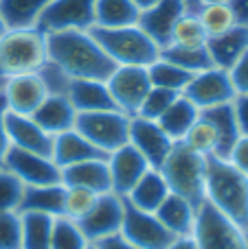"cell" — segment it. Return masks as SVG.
<instances>
[{
	"mask_svg": "<svg viewBox=\"0 0 248 249\" xmlns=\"http://www.w3.org/2000/svg\"><path fill=\"white\" fill-rule=\"evenodd\" d=\"M48 59L57 64L70 79L108 81L114 72V61L97 44L90 31H55L46 35Z\"/></svg>",
	"mask_w": 248,
	"mask_h": 249,
	"instance_id": "cell-1",
	"label": "cell"
},
{
	"mask_svg": "<svg viewBox=\"0 0 248 249\" xmlns=\"http://www.w3.org/2000/svg\"><path fill=\"white\" fill-rule=\"evenodd\" d=\"M205 197L209 206L233 221L237 228H248V177L228 160L215 155L207 158Z\"/></svg>",
	"mask_w": 248,
	"mask_h": 249,
	"instance_id": "cell-2",
	"label": "cell"
},
{
	"mask_svg": "<svg viewBox=\"0 0 248 249\" xmlns=\"http://www.w3.org/2000/svg\"><path fill=\"white\" fill-rule=\"evenodd\" d=\"M48 61L46 33L33 29H7L0 37V77L38 72Z\"/></svg>",
	"mask_w": 248,
	"mask_h": 249,
	"instance_id": "cell-3",
	"label": "cell"
},
{
	"mask_svg": "<svg viewBox=\"0 0 248 249\" xmlns=\"http://www.w3.org/2000/svg\"><path fill=\"white\" fill-rule=\"evenodd\" d=\"M88 31L97 39V44L103 48L105 55L114 61V66H143V68H147L161 55V48L147 37V33L139 24L117 26V29L92 26Z\"/></svg>",
	"mask_w": 248,
	"mask_h": 249,
	"instance_id": "cell-4",
	"label": "cell"
},
{
	"mask_svg": "<svg viewBox=\"0 0 248 249\" xmlns=\"http://www.w3.org/2000/svg\"><path fill=\"white\" fill-rule=\"evenodd\" d=\"M158 171L163 173L171 193L189 199L196 208L207 201L205 179H207V158L196 151L187 149L183 142H176L167 160Z\"/></svg>",
	"mask_w": 248,
	"mask_h": 249,
	"instance_id": "cell-5",
	"label": "cell"
},
{
	"mask_svg": "<svg viewBox=\"0 0 248 249\" xmlns=\"http://www.w3.org/2000/svg\"><path fill=\"white\" fill-rule=\"evenodd\" d=\"M130 118L119 109H105V112H83L77 114L75 129L86 140H90L105 155L114 149L127 144L130 136Z\"/></svg>",
	"mask_w": 248,
	"mask_h": 249,
	"instance_id": "cell-6",
	"label": "cell"
},
{
	"mask_svg": "<svg viewBox=\"0 0 248 249\" xmlns=\"http://www.w3.org/2000/svg\"><path fill=\"white\" fill-rule=\"evenodd\" d=\"M193 236L200 249H248L244 230L220 214L207 201L198 210Z\"/></svg>",
	"mask_w": 248,
	"mask_h": 249,
	"instance_id": "cell-7",
	"label": "cell"
},
{
	"mask_svg": "<svg viewBox=\"0 0 248 249\" xmlns=\"http://www.w3.org/2000/svg\"><path fill=\"white\" fill-rule=\"evenodd\" d=\"M105 86L114 101V107L127 116H136L143 99L152 90L147 68L143 66H117Z\"/></svg>",
	"mask_w": 248,
	"mask_h": 249,
	"instance_id": "cell-8",
	"label": "cell"
},
{
	"mask_svg": "<svg viewBox=\"0 0 248 249\" xmlns=\"http://www.w3.org/2000/svg\"><path fill=\"white\" fill-rule=\"evenodd\" d=\"M119 234L139 249H167V245L174 241V234L158 221V216L154 212L141 210V208L132 206L127 199L123 225Z\"/></svg>",
	"mask_w": 248,
	"mask_h": 249,
	"instance_id": "cell-9",
	"label": "cell"
},
{
	"mask_svg": "<svg viewBox=\"0 0 248 249\" xmlns=\"http://www.w3.org/2000/svg\"><path fill=\"white\" fill-rule=\"evenodd\" d=\"M0 166L11 171L24 186L62 184V168L48 155H40V153H33V151L9 146Z\"/></svg>",
	"mask_w": 248,
	"mask_h": 249,
	"instance_id": "cell-10",
	"label": "cell"
},
{
	"mask_svg": "<svg viewBox=\"0 0 248 249\" xmlns=\"http://www.w3.org/2000/svg\"><path fill=\"white\" fill-rule=\"evenodd\" d=\"M123 214H125V199L117 193H103L97 197L88 214H83L77 223L88 241L99 243L121 232Z\"/></svg>",
	"mask_w": 248,
	"mask_h": 249,
	"instance_id": "cell-11",
	"label": "cell"
},
{
	"mask_svg": "<svg viewBox=\"0 0 248 249\" xmlns=\"http://www.w3.org/2000/svg\"><path fill=\"white\" fill-rule=\"evenodd\" d=\"M185 99H189L198 109H209L215 105L233 103L237 96L235 86L231 81V72L222 68H207L202 72L193 74L189 86L183 92Z\"/></svg>",
	"mask_w": 248,
	"mask_h": 249,
	"instance_id": "cell-12",
	"label": "cell"
},
{
	"mask_svg": "<svg viewBox=\"0 0 248 249\" xmlns=\"http://www.w3.org/2000/svg\"><path fill=\"white\" fill-rule=\"evenodd\" d=\"M95 26V0H53L42 13L38 29L42 33L55 31H88Z\"/></svg>",
	"mask_w": 248,
	"mask_h": 249,
	"instance_id": "cell-13",
	"label": "cell"
},
{
	"mask_svg": "<svg viewBox=\"0 0 248 249\" xmlns=\"http://www.w3.org/2000/svg\"><path fill=\"white\" fill-rule=\"evenodd\" d=\"M127 142L147 160V164L152 168H161V164L167 160L169 151L176 144L163 131L161 124L156 121H147V118H141V116L130 118V136H127Z\"/></svg>",
	"mask_w": 248,
	"mask_h": 249,
	"instance_id": "cell-14",
	"label": "cell"
},
{
	"mask_svg": "<svg viewBox=\"0 0 248 249\" xmlns=\"http://www.w3.org/2000/svg\"><path fill=\"white\" fill-rule=\"evenodd\" d=\"M2 96L9 112L20 114V116H33V112L42 105L48 92L44 88L42 79L38 77V72H31L4 79Z\"/></svg>",
	"mask_w": 248,
	"mask_h": 249,
	"instance_id": "cell-15",
	"label": "cell"
},
{
	"mask_svg": "<svg viewBox=\"0 0 248 249\" xmlns=\"http://www.w3.org/2000/svg\"><path fill=\"white\" fill-rule=\"evenodd\" d=\"M108 168H110V177H112V193L125 197L134 188L136 181L143 177V173L152 166L127 142V144L114 149L112 153H108Z\"/></svg>",
	"mask_w": 248,
	"mask_h": 249,
	"instance_id": "cell-16",
	"label": "cell"
},
{
	"mask_svg": "<svg viewBox=\"0 0 248 249\" xmlns=\"http://www.w3.org/2000/svg\"><path fill=\"white\" fill-rule=\"evenodd\" d=\"M4 127H7L9 146L33 151V153L48 155V158H51L55 136H51L48 131H44V129L40 127L31 116H20V114H13V112L7 109Z\"/></svg>",
	"mask_w": 248,
	"mask_h": 249,
	"instance_id": "cell-17",
	"label": "cell"
},
{
	"mask_svg": "<svg viewBox=\"0 0 248 249\" xmlns=\"http://www.w3.org/2000/svg\"><path fill=\"white\" fill-rule=\"evenodd\" d=\"M185 13L183 0H158L149 9L141 11L139 26L147 33V37L156 44L158 48H165L169 44V35L174 29L176 20Z\"/></svg>",
	"mask_w": 248,
	"mask_h": 249,
	"instance_id": "cell-18",
	"label": "cell"
},
{
	"mask_svg": "<svg viewBox=\"0 0 248 249\" xmlns=\"http://www.w3.org/2000/svg\"><path fill=\"white\" fill-rule=\"evenodd\" d=\"M62 184L79 186V188L92 190L95 195L112 193V177H110L108 158L86 160V162L62 168Z\"/></svg>",
	"mask_w": 248,
	"mask_h": 249,
	"instance_id": "cell-19",
	"label": "cell"
},
{
	"mask_svg": "<svg viewBox=\"0 0 248 249\" xmlns=\"http://www.w3.org/2000/svg\"><path fill=\"white\" fill-rule=\"evenodd\" d=\"M97 158H108V155L97 149L90 140H86L75 127L64 133H57L55 140H53L51 160L60 168L73 166V164L86 162V160H97Z\"/></svg>",
	"mask_w": 248,
	"mask_h": 249,
	"instance_id": "cell-20",
	"label": "cell"
},
{
	"mask_svg": "<svg viewBox=\"0 0 248 249\" xmlns=\"http://www.w3.org/2000/svg\"><path fill=\"white\" fill-rule=\"evenodd\" d=\"M66 96L77 114L117 109L105 81H97V79H70Z\"/></svg>",
	"mask_w": 248,
	"mask_h": 249,
	"instance_id": "cell-21",
	"label": "cell"
},
{
	"mask_svg": "<svg viewBox=\"0 0 248 249\" xmlns=\"http://www.w3.org/2000/svg\"><path fill=\"white\" fill-rule=\"evenodd\" d=\"M207 51H209V57L215 68L231 70L248 51V29L235 24L227 33L209 37L207 39Z\"/></svg>",
	"mask_w": 248,
	"mask_h": 249,
	"instance_id": "cell-22",
	"label": "cell"
},
{
	"mask_svg": "<svg viewBox=\"0 0 248 249\" xmlns=\"http://www.w3.org/2000/svg\"><path fill=\"white\" fill-rule=\"evenodd\" d=\"M198 210L200 208H196L189 199L180 197L176 193H169L154 214L174 236H187V234H193V230H196Z\"/></svg>",
	"mask_w": 248,
	"mask_h": 249,
	"instance_id": "cell-23",
	"label": "cell"
},
{
	"mask_svg": "<svg viewBox=\"0 0 248 249\" xmlns=\"http://www.w3.org/2000/svg\"><path fill=\"white\" fill-rule=\"evenodd\" d=\"M31 118H33L44 131H48L51 136H57V133H64L75 127L77 112H75V107L70 105L66 94H48L46 99L42 101V105L33 112Z\"/></svg>",
	"mask_w": 248,
	"mask_h": 249,
	"instance_id": "cell-24",
	"label": "cell"
},
{
	"mask_svg": "<svg viewBox=\"0 0 248 249\" xmlns=\"http://www.w3.org/2000/svg\"><path fill=\"white\" fill-rule=\"evenodd\" d=\"M169 186H167L165 177L158 168H147L143 173L139 181L134 184V188L125 195V199L132 206L141 208L145 212H156L158 206L165 201V197L169 195Z\"/></svg>",
	"mask_w": 248,
	"mask_h": 249,
	"instance_id": "cell-25",
	"label": "cell"
},
{
	"mask_svg": "<svg viewBox=\"0 0 248 249\" xmlns=\"http://www.w3.org/2000/svg\"><path fill=\"white\" fill-rule=\"evenodd\" d=\"M202 114L213 123L215 133H218V151H215V158L227 160L228 153L233 151V146H235V142L242 138L233 103H224V105H215V107H209V109H202Z\"/></svg>",
	"mask_w": 248,
	"mask_h": 249,
	"instance_id": "cell-26",
	"label": "cell"
},
{
	"mask_svg": "<svg viewBox=\"0 0 248 249\" xmlns=\"http://www.w3.org/2000/svg\"><path fill=\"white\" fill-rule=\"evenodd\" d=\"M53 0H0V16L7 29H33Z\"/></svg>",
	"mask_w": 248,
	"mask_h": 249,
	"instance_id": "cell-27",
	"label": "cell"
},
{
	"mask_svg": "<svg viewBox=\"0 0 248 249\" xmlns=\"http://www.w3.org/2000/svg\"><path fill=\"white\" fill-rule=\"evenodd\" d=\"M64 184L53 186H24V197L18 212H42V214L62 216Z\"/></svg>",
	"mask_w": 248,
	"mask_h": 249,
	"instance_id": "cell-28",
	"label": "cell"
},
{
	"mask_svg": "<svg viewBox=\"0 0 248 249\" xmlns=\"http://www.w3.org/2000/svg\"><path fill=\"white\" fill-rule=\"evenodd\" d=\"M139 16L141 11L132 0H95V26H132L139 24Z\"/></svg>",
	"mask_w": 248,
	"mask_h": 249,
	"instance_id": "cell-29",
	"label": "cell"
},
{
	"mask_svg": "<svg viewBox=\"0 0 248 249\" xmlns=\"http://www.w3.org/2000/svg\"><path fill=\"white\" fill-rule=\"evenodd\" d=\"M198 114H200V109H198L189 99H185V96L180 94L156 123L161 124V129L171 138V140L180 142L185 138V133L189 131V127L193 124V121L198 118Z\"/></svg>",
	"mask_w": 248,
	"mask_h": 249,
	"instance_id": "cell-30",
	"label": "cell"
},
{
	"mask_svg": "<svg viewBox=\"0 0 248 249\" xmlns=\"http://www.w3.org/2000/svg\"><path fill=\"white\" fill-rule=\"evenodd\" d=\"M22 249H51V234L55 216L42 212H20Z\"/></svg>",
	"mask_w": 248,
	"mask_h": 249,
	"instance_id": "cell-31",
	"label": "cell"
},
{
	"mask_svg": "<svg viewBox=\"0 0 248 249\" xmlns=\"http://www.w3.org/2000/svg\"><path fill=\"white\" fill-rule=\"evenodd\" d=\"M161 57L180 66L183 70H187L191 74H198L207 68H213L207 44L205 46H174V44H167L165 48H161Z\"/></svg>",
	"mask_w": 248,
	"mask_h": 249,
	"instance_id": "cell-32",
	"label": "cell"
},
{
	"mask_svg": "<svg viewBox=\"0 0 248 249\" xmlns=\"http://www.w3.org/2000/svg\"><path fill=\"white\" fill-rule=\"evenodd\" d=\"M147 74H149V81H152L154 88L171 90V92H178V94H183L185 88L189 86V81H191V77H193L191 72L183 70L180 66L171 64V61L163 59L161 55H158L156 61H152V64L147 66Z\"/></svg>",
	"mask_w": 248,
	"mask_h": 249,
	"instance_id": "cell-33",
	"label": "cell"
},
{
	"mask_svg": "<svg viewBox=\"0 0 248 249\" xmlns=\"http://www.w3.org/2000/svg\"><path fill=\"white\" fill-rule=\"evenodd\" d=\"M185 146L196 153L205 155V158H211L218 151V133H215V127L205 114H198V118L193 121V124L189 127V131L185 133L183 140Z\"/></svg>",
	"mask_w": 248,
	"mask_h": 249,
	"instance_id": "cell-34",
	"label": "cell"
},
{
	"mask_svg": "<svg viewBox=\"0 0 248 249\" xmlns=\"http://www.w3.org/2000/svg\"><path fill=\"white\" fill-rule=\"evenodd\" d=\"M86 234L82 232L77 221L68 216H55L51 234V249H86L88 245Z\"/></svg>",
	"mask_w": 248,
	"mask_h": 249,
	"instance_id": "cell-35",
	"label": "cell"
},
{
	"mask_svg": "<svg viewBox=\"0 0 248 249\" xmlns=\"http://www.w3.org/2000/svg\"><path fill=\"white\" fill-rule=\"evenodd\" d=\"M198 20H200L207 37H215V35H220V33H227L228 29H233V26L237 24L228 2L205 4L202 11L198 13Z\"/></svg>",
	"mask_w": 248,
	"mask_h": 249,
	"instance_id": "cell-36",
	"label": "cell"
},
{
	"mask_svg": "<svg viewBox=\"0 0 248 249\" xmlns=\"http://www.w3.org/2000/svg\"><path fill=\"white\" fill-rule=\"evenodd\" d=\"M207 39L209 37H207L198 16H187V13H183L176 20L169 35V44L174 46H205Z\"/></svg>",
	"mask_w": 248,
	"mask_h": 249,
	"instance_id": "cell-37",
	"label": "cell"
},
{
	"mask_svg": "<svg viewBox=\"0 0 248 249\" xmlns=\"http://www.w3.org/2000/svg\"><path fill=\"white\" fill-rule=\"evenodd\" d=\"M97 197L92 190L79 188V186H64V201H62V216H68L73 221H79L83 214H88L95 206Z\"/></svg>",
	"mask_w": 248,
	"mask_h": 249,
	"instance_id": "cell-38",
	"label": "cell"
},
{
	"mask_svg": "<svg viewBox=\"0 0 248 249\" xmlns=\"http://www.w3.org/2000/svg\"><path fill=\"white\" fill-rule=\"evenodd\" d=\"M178 96H180L178 92L163 90V88H154L152 86V90L147 92V96H145L143 103H141L136 116L147 118V121H158V118L167 112V107H169V105L174 103Z\"/></svg>",
	"mask_w": 248,
	"mask_h": 249,
	"instance_id": "cell-39",
	"label": "cell"
},
{
	"mask_svg": "<svg viewBox=\"0 0 248 249\" xmlns=\"http://www.w3.org/2000/svg\"><path fill=\"white\" fill-rule=\"evenodd\" d=\"M22 197L24 184L11 171L0 166V212H18Z\"/></svg>",
	"mask_w": 248,
	"mask_h": 249,
	"instance_id": "cell-40",
	"label": "cell"
},
{
	"mask_svg": "<svg viewBox=\"0 0 248 249\" xmlns=\"http://www.w3.org/2000/svg\"><path fill=\"white\" fill-rule=\"evenodd\" d=\"M0 249H22L20 212H0Z\"/></svg>",
	"mask_w": 248,
	"mask_h": 249,
	"instance_id": "cell-41",
	"label": "cell"
},
{
	"mask_svg": "<svg viewBox=\"0 0 248 249\" xmlns=\"http://www.w3.org/2000/svg\"><path fill=\"white\" fill-rule=\"evenodd\" d=\"M38 77L42 79L48 94H66V90L70 86V77L57 64H53L51 59L38 70Z\"/></svg>",
	"mask_w": 248,
	"mask_h": 249,
	"instance_id": "cell-42",
	"label": "cell"
},
{
	"mask_svg": "<svg viewBox=\"0 0 248 249\" xmlns=\"http://www.w3.org/2000/svg\"><path fill=\"white\" fill-rule=\"evenodd\" d=\"M228 72H231V81L237 94H248V51Z\"/></svg>",
	"mask_w": 248,
	"mask_h": 249,
	"instance_id": "cell-43",
	"label": "cell"
},
{
	"mask_svg": "<svg viewBox=\"0 0 248 249\" xmlns=\"http://www.w3.org/2000/svg\"><path fill=\"white\" fill-rule=\"evenodd\" d=\"M227 160L237 168V171L244 173L248 177V136H242L240 140L235 142V146H233V151L228 153Z\"/></svg>",
	"mask_w": 248,
	"mask_h": 249,
	"instance_id": "cell-44",
	"label": "cell"
},
{
	"mask_svg": "<svg viewBox=\"0 0 248 249\" xmlns=\"http://www.w3.org/2000/svg\"><path fill=\"white\" fill-rule=\"evenodd\" d=\"M233 109H235V118L242 136H248V94H237L233 99Z\"/></svg>",
	"mask_w": 248,
	"mask_h": 249,
	"instance_id": "cell-45",
	"label": "cell"
},
{
	"mask_svg": "<svg viewBox=\"0 0 248 249\" xmlns=\"http://www.w3.org/2000/svg\"><path fill=\"white\" fill-rule=\"evenodd\" d=\"M4 116H7V103H4V96H2V92H0V164H2V158H4V153H7V149H9Z\"/></svg>",
	"mask_w": 248,
	"mask_h": 249,
	"instance_id": "cell-46",
	"label": "cell"
},
{
	"mask_svg": "<svg viewBox=\"0 0 248 249\" xmlns=\"http://www.w3.org/2000/svg\"><path fill=\"white\" fill-rule=\"evenodd\" d=\"M228 7H231L237 24L248 29V0H228Z\"/></svg>",
	"mask_w": 248,
	"mask_h": 249,
	"instance_id": "cell-47",
	"label": "cell"
},
{
	"mask_svg": "<svg viewBox=\"0 0 248 249\" xmlns=\"http://www.w3.org/2000/svg\"><path fill=\"white\" fill-rule=\"evenodd\" d=\"M99 249H139V247H134L130 241H125V238L121 236V234H114V236H108V238H103V241H99V243H95Z\"/></svg>",
	"mask_w": 248,
	"mask_h": 249,
	"instance_id": "cell-48",
	"label": "cell"
},
{
	"mask_svg": "<svg viewBox=\"0 0 248 249\" xmlns=\"http://www.w3.org/2000/svg\"><path fill=\"white\" fill-rule=\"evenodd\" d=\"M167 249H200V247H198L196 236L187 234V236H174V241L167 245Z\"/></svg>",
	"mask_w": 248,
	"mask_h": 249,
	"instance_id": "cell-49",
	"label": "cell"
},
{
	"mask_svg": "<svg viewBox=\"0 0 248 249\" xmlns=\"http://www.w3.org/2000/svg\"><path fill=\"white\" fill-rule=\"evenodd\" d=\"M132 2L136 4V9H139V11H145V9H149L152 4H156L158 0H132Z\"/></svg>",
	"mask_w": 248,
	"mask_h": 249,
	"instance_id": "cell-50",
	"label": "cell"
},
{
	"mask_svg": "<svg viewBox=\"0 0 248 249\" xmlns=\"http://www.w3.org/2000/svg\"><path fill=\"white\" fill-rule=\"evenodd\" d=\"M4 31H7V24H4L2 16H0V37H2V35H4Z\"/></svg>",
	"mask_w": 248,
	"mask_h": 249,
	"instance_id": "cell-51",
	"label": "cell"
},
{
	"mask_svg": "<svg viewBox=\"0 0 248 249\" xmlns=\"http://www.w3.org/2000/svg\"><path fill=\"white\" fill-rule=\"evenodd\" d=\"M205 4H213V2H228V0H202Z\"/></svg>",
	"mask_w": 248,
	"mask_h": 249,
	"instance_id": "cell-52",
	"label": "cell"
},
{
	"mask_svg": "<svg viewBox=\"0 0 248 249\" xmlns=\"http://www.w3.org/2000/svg\"><path fill=\"white\" fill-rule=\"evenodd\" d=\"M86 249H99V247H97L95 243H88V245H86Z\"/></svg>",
	"mask_w": 248,
	"mask_h": 249,
	"instance_id": "cell-53",
	"label": "cell"
},
{
	"mask_svg": "<svg viewBox=\"0 0 248 249\" xmlns=\"http://www.w3.org/2000/svg\"><path fill=\"white\" fill-rule=\"evenodd\" d=\"M2 86H4V77H0V92H2Z\"/></svg>",
	"mask_w": 248,
	"mask_h": 249,
	"instance_id": "cell-54",
	"label": "cell"
},
{
	"mask_svg": "<svg viewBox=\"0 0 248 249\" xmlns=\"http://www.w3.org/2000/svg\"><path fill=\"white\" fill-rule=\"evenodd\" d=\"M244 236H246V245H248V228L244 230Z\"/></svg>",
	"mask_w": 248,
	"mask_h": 249,
	"instance_id": "cell-55",
	"label": "cell"
}]
</instances>
